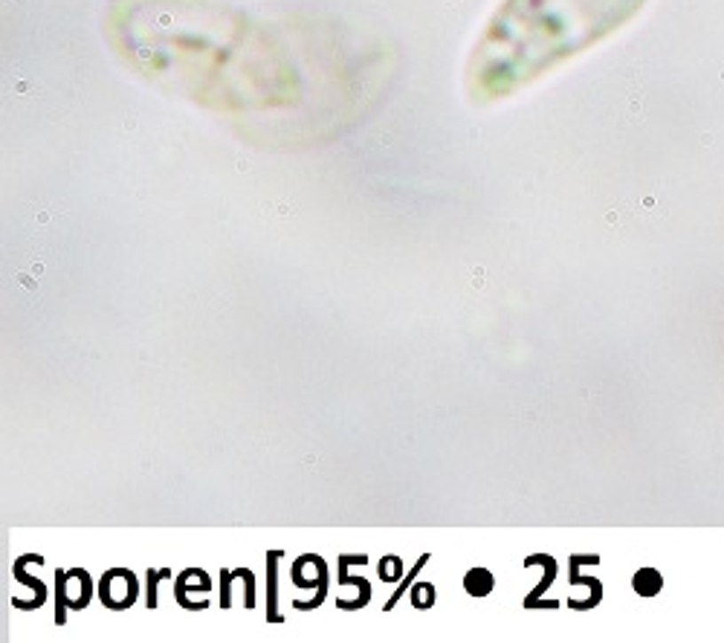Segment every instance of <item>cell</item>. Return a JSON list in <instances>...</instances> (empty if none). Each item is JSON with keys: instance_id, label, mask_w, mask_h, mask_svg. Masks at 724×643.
<instances>
[{"instance_id": "1", "label": "cell", "mask_w": 724, "mask_h": 643, "mask_svg": "<svg viewBox=\"0 0 724 643\" xmlns=\"http://www.w3.org/2000/svg\"><path fill=\"white\" fill-rule=\"evenodd\" d=\"M643 0H508L473 55V84L504 96L609 36Z\"/></svg>"}, {"instance_id": "2", "label": "cell", "mask_w": 724, "mask_h": 643, "mask_svg": "<svg viewBox=\"0 0 724 643\" xmlns=\"http://www.w3.org/2000/svg\"><path fill=\"white\" fill-rule=\"evenodd\" d=\"M137 597V580L130 571L116 568L102 580V600L111 608H125Z\"/></svg>"}, {"instance_id": "3", "label": "cell", "mask_w": 724, "mask_h": 643, "mask_svg": "<svg viewBox=\"0 0 724 643\" xmlns=\"http://www.w3.org/2000/svg\"><path fill=\"white\" fill-rule=\"evenodd\" d=\"M59 594L70 608H82L87 603V597H90V583H87V574L84 571H70L67 583L61 585Z\"/></svg>"}, {"instance_id": "4", "label": "cell", "mask_w": 724, "mask_h": 643, "mask_svg": "<svg viewBox=\"0 0 724 643\" xmlns=\"http://www.w3.org/2000/svg\"><path fill=\"white\" fill-rule=\"evenodd\" d=\"M634 591L643 594V597H655L657 591H661V574H657L655 568H643L634 574Z\"/></svg>"}, {"instance_id": "5", "label": "cell", "mask_w": 724, "mask_h": 643, "mask_svg": "<svg viewBox=\"0 0 724 643\" xmlns=\"http://www.w3.org/2000/svg\"><path fill=\"white\" fill-rule=\"evenodd\" d=\"M467 591L476 594V597H484L492 591V574L484 571V568H476L467 574Z\"/></svg>"}]
</instances>
